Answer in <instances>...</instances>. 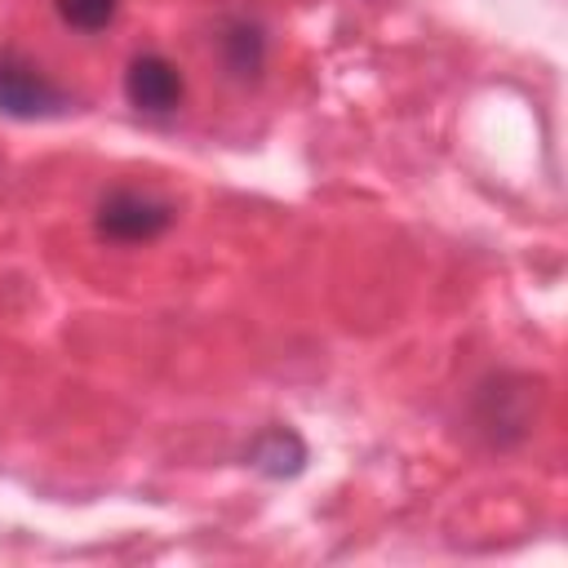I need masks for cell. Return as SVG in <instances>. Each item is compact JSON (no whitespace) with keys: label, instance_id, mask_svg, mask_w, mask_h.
<instances>
[{"label":"cell","instance_id":"cell-1","mask_svg":"<svg viewBox=\"0 0 568 568\" xmlns=\"http://www.w3.org/2000/svg\"><path fill=\"white\" fill-rule=\"evenodd\" d=\"M178 209L151 191H133V186H120L111 195H102L98 204V235L102 240H115V244H146L155 235H164L173 226Z\"/></svg>","mask_w":568,"mask_h":568},{"label":"cell","instance_id":"cell-2","mask_svg":"<svg viewBox=\"0 0 568 568\" xmlns=\"http://www.w3.org/2000/svg\"><path fill=\"white\" fill-rule=\"evenodd\" d=\"M71 106V98L40 71V62H31L18 49H0V111L13 120H44V115H62Z\"/></svg>","mask_w":568,"mask_h":568},{"label":"cell","instance_id":"cell-3","mask_svg":"<svg viewBox=\"0 0 568 568\" xmlns=\"http://www.w3.org/2000/svg\"><path fill=\"white\" fill-rule=\"evenodd\" d=\"M532 408H537V382L528 377H493L488 386H479L475 395V422L493 444H515L528 435L532 426Z\"/></svg>","mask_w":568,"mask_h":568},{"label":"cell","instance_id":"cell-4","mask_svg":"<svg viewBox=\"0 0 568 568\" xmlns=\"http://www.w3.org/2000/svg\"><path fill=\"white\" fill-rule=\"evenodd\" d=\"M124 98H129V106H138L146 115H169L182 106L186 80L164 53H138L124 71Z\"/></svg>","mask_w":568,"mask_h":568},{"label":"cell","instance_id":"cell-5","mask_svg":"<svg viewBox=\"0 0 568 568\" xmlns=\"http://www.w3.org/2000/svg\"><path fill=\"white\" fill-rule=\"evenodd\" d=\"M217 58H222V67H226L231 80H244V84L257 80L262 67H266V36H262V27L248 22V18L222 22V31H217Z\"/></svg>","mask_w":568,"mask_h":568},{"label":"cell","instance_id":"cell-6","mask_svg":"<svg viewBox=\"0 0 568 568\" xmlns=\"http://www.w3.org/2000/svg\"><path fill=\"white\" fill-rule=\"evenodd\" d=\"M248 462H253V470H262L271 479H288L306 466V444L288 426H271L248 444Z\"/></svg>","mask_w":568,"mask_h":568},{"label":"cell","instance_id":"cell-7","mask_svg":"<svg viewBox=\"0 0 568 568\" xmlns=\"http://www.w3.org/2000/svg\"><path fill=\"white\" fill-rule=\"evenodd\" d=\"M58 4V18L67 22V27H75V31H102V27H111L115 22V9H120V0H53Z\"/></svg>","mask_w":568,"mask_h":568}]
</instances>
